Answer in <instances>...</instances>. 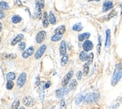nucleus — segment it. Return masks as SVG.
I'll use <instances>...</instances> for the list:
<instances>
[{"label":"nucleus","mask_w":122,"mask_h":109,"mask_svg":"<svg viewBox=\"0 0 122 109\" xmlns=\"http://www.w3.org/2000/svg\"><path fill=\"white\" fill-rule=\"evenodd\" d=\"M6 79L8 80H8H11V81H13V80H15L16 79V75L14 72H8L6 74Z\"/></svg>","instance_id":"nucleus-25"},{"label":"nucleus","mask_w":122,"mask_h":109,"mask_svg":"<svg viewBox=\"0 0 122 109\" xmlns=\"http://www.w3.org/2000/svg\"><path fill=\"white\" fill-rule=\"evenodd\" d=\"M73 70H69V71L65 75L62 80V86L63 87H66V86L70 82V80H72V78L73 77Z\"/></svg>","instance_id":"nucleus-4"},{"label":"nucleus","mask_w":122,"mask_h":109,"mask_svg":"<svg viewBox=\"0 0 122 109\" xmlns=\"http://www.w3.org/2000/svg\"><path fill=\"white\" fill-rule=\"evenodd\" d=\"M42 24H43V27L45 28L48 27L49 24V18H48V13L46 11H44L42 13Z\"/></svg>","instance_id":"nucleus-12"},{"label":"nucleus","mask_w":122,"mask_h":109,"mask_svg":"<svg viewBox=\"0 0 122 109\" xmlns=\"http://www.w3.org/2000/svg\"><path fill=\"white\" fill-rule=\"evenodd\" d=\"M2 57L6 59H15L17 58V55L15 54H2Z\"/></svg>","instance_id":"nucleus-31"},{"label":"nucleus","mask_w":122,"mask_h":109,"mask_svg":"<svg viewBox=\"0 0 122 109\" xmlns=\"http://www.w3.org/2000/svg\"><path fill=\"white\" fill-rule=\"evenodd\" d=\"M26 42H21L19 44V46H18V49H19L20 51H23L24 52L26 49Z\"/></svg>","instance_id":"nucleus-34"},{"label":"nucleus","mask_w":122,"mask_h":109,"mask_svg":"<svg viewBox=\"0 0 122 109\" xmlns=\"http://www.w3.org/2000/svg\"><path fill=\"white\" fill-rule=\"evenodd\" d=\"M112 8H113V2L112 1H106L103 3L102 11V12H106L107 11L110 10V9H112Z\"/></svg>","instance_id":"nucleus-11"},{"label":"nucleus","mask_w":122,"mask_h":109,"mask_svg":"<svg viewBox=\"0 0 122 109\" xmlns=\"http://www.w3.org/2000/svg\"><path fill=\"white\" fill-rule=\"evenodd\" d=\"M26 78H27V74H26V73H25V72L21 73L19 75L18 78H17V86L18 88H22L23 86H24V84L26 82Z\"/></svg>","instance_id":"nucleus-2"},{"label":"nucleus","mask_w":122,"mask_h":109,"mask_svg":"<svg viewBox=\"0 0 122 109\" xmlns=\"http://www.w3.org/2000/svg\"><path fill=\"white\" fill-rule=\"evenodd\" d=\"M82 72L81 71V70H79V71H78L77 74H76V78L78 80H81V78H82Z\"/></svg>","instance_id":"nucleus-36"},{"label":"nucleus","mask_w":122,"mask_h":109,"mask_svg":"<svg viewBox=\"0 0 122 109\" xmlns=\"http://www.w3.org/2000/svg\"><path fill=\"white\" fill-rule=\"evenodd\" d=\"M77 85H78V82L76 80H72V81L70 82V84L69 85V86L67 87L68 88V90L69 92V91H72L73 89H75L76 87H77Z\"/></svg>","instance_id":"nucleus-20"},{"label":"nucleus","mask_w":122,"mask_h":109,"mask_svg":"<svg viewBox=\"0 0 122 109\" xmlns=\"http://www.w3.org/2000/svg\"><path fill=\"white\" fill-rule=\"evenodd\" d=\"M34 46H30L27 49H26L24 52H23L22 53V57L23 58H30L31 55H33L34 53Z\"/></svg>","instance_id":"nucleus-8"},{"label":"nucleus","mask_w":122,"mask_h":109,"mask_svg":"<svg viewBox=\"0 0 122 109\" xmlns=\"http://www.w3.org/2000/svg\"><path fill=\"white\" fill-rule=\"evenodd\" d=\"M48 18H49V23H51L52 25L56 24V23H57V19H56V17H55L54 14L52 11H51L49 12Z\"/></svg>","instance_id":"nucleus-18"},{"label":"nucleus","mask_w":122,"mask_h":109,"mask_svg":"<svg viewBox=\"0 0 122 109\" xmlns=\"http://www.w3.org/2000/svg\"><path fill=\"white\" fill-rule=\"evenodd\" d=\"M91 36V34L90 33H84L82 34H80L78 36V41L82 42L84 40H87L88 38Z\"/></svg>","instance_id":"nucleus-22"},{"label":"nucleus","mask_w":122,"mask_h":109,"mask_svg":"<svg viewBox=\"0 0 122 109\" xmlns=\"http://www.w3.org/2000/svg\"><path fill=\"white\" fill-rule=\"evenodd\" d=\"M45 83L44 82H41L39 84V99L41 101H43L45 98Z\"/></svg>","instance_id":"nucleus-13"},{"label":"nucleus","mask_w":122,"mask_h":109,"mask_svg":"<svg viewBox=\"0 0 122 109\" xmlns=\"http://www.w3.org/2000/svg\"><path fill=\"white\" fill-rule=\"evenodd\" d=\"M83 46V49L84 51H85V52H90L93 49V42L90 40H85L84 42V43L82 45Z\"/></svg>","instance_id":"nucleus-10"},{"label":"nucleus","mask_w":122,"mask_h":109,"mask_svg":"<svg viewBox=\"0 0 122 109\" xmlns=\"http://www.w3.org/2000/svg\"><path fill=\"white\" fill-rule=\"evenodd\" d=\"M24 38V36H23V34H18L15 39H14L12 41H11V46H15L16 44H17L18 42H21V40Z\"/></svg>","instance_id":"nucleus-16"},{"label":"nucleus","mask_w":122,"mask_h":109,"mask_svg":"<svg viewBox=\"0 0 122 109\" xmlns=\"http://www.w3.org/2000/svg\"><path fill=\"white\" fill-rule=\"evenodd\" d=\"M68 61H69V56H68V55H66L63 56L62 58H61V61H60L61 65L65 66L66 64L68 63Z\"/></svg>","instance_id":"nucleus-28"},{"label":"nucleus","mask_w":122,"mask_h":109,"mask_svg":"<svg viewBox=\"0 0 122 109\" xmlns=\"http://www.w3.org/2000/svg\"><path fill=\"white\" fill-rule=\"evenodd\" d=\"M14 86H15V83H14L13 81H11V80H8V81L6 83V89H8V90H11V89H13Z\"/></svg>","instance_id":"nucleus-33"},{"label":"nucleus","mask_w":122,"mask_h":109,"mask_svg":"<svg viewBox=\"0 0 122 109\" xmlns=\"http://www.w3.org/2000/svg\"><path fill=\"white\" fill-rule=\"evenodd\" d=\"M46 36H47L46 31H45V30L39 31L36 36V41L37 43H39V44L42 43V42L45 41Z\"/></svg>","instance_id":"nucleus-6"},{"label":"nucleus","mask_w":122,"mask_h":109,"mask_svg":"<svg viewBox=\"0 0 122 109\" xmlns=\"http://www.w3.org/2000/svg\"><path fill=\"white\" fill-rule=\"evenodd\" d=\"M60 107L62 109H65L66 108V105H65V101L63 100V99H62L60 102Z\"/></svg>","instance_id":"nucleus-38"},{"label":"nucleus","mask_w":122,"mask_h":109,"mask_svg":"<svg viewBox=\"0 0 122 109\" xmlns=\"http://www.w3.org/2000/svg\"><path fill=\"white\" fill-rule=\"evenodd\" d=\"M39 3H40V5H41V8H44V6H45V5H44V1H40V2H39Z\"/></svg>","instance_id":"nucleus-41"},{"label":"nucleus","mask_w":122,"mask_h":109,"mask_svg":"<svg viewBox=\"0 0 122 109\" xmlns=\"http://www.w3.org/2000/svg\"><path fill=\"white\" fill-rule=\"evenodd\" d=\"M0 7H1V10L2 11H5L8 10L9 8V5L6 2H3L2 1L0 2Z\"/></svg>","instance_id":"nucleus-26"},{"label":"nucleus","mask_w":122,"mask_h":109,"mask_svg":"<svg viewBox=\"0 0 122 109\" xmlns=\"http://www.w3.org/2000/svg\"><path fill=\"white\" fill-rule=\"evenodd\" d=\"M34 109H37V108H34Z\"/></svg>","instance_id":"nucleus-44"},{"label":"nucleus","mask_w":122,"mask_h":109,"mask_svg":"<svg viewBox=\"0 0 122 109\" xmlns=\"http://www.w3.org/2000/svg\"><path fill=\"white\" fill-rule=\"evenodd\" d=\"M121 77H122V64H118L116 65L115 70L114 71L113 76H112V81H111L112 86H115V85L120 81Z\"/></svg>","instance_id":"nucleus-1"},{"label":"nucleus","mask_w":122,"mask_h":109,"mask_svg":"<svg viewBox=\"0 0 122 109\" xmlns=\"http://www.w3.org/2000/svg\"><path fill=\"white\" fill-rule=\"evenodd\" d=\"M93 54L91 52V53H90L89 54V55H88V63H92V61H93Z\"/></svg>","instance_id":"nucleus-37"},{"label":"nucleus","mask_w":122,"mask_h":109,"mask_svg":"<svg viewBox=\"0 0 122 109\" xmlns=\"http://www.w3.org/2000/svg\"><path fill=\"white\" fill-rule=\"evenodd\" d=\"M19 107H20V100L19 99H15L11 105V109H18Z\"/></svg>","instance_id":"nucleus-30"},{"label":"nucleus","mask_w":122,"mask_h":109,"mask_svg":"<svg viewBox=\"0 0 122 109\" xmlns=\"http://www.w3.org/2000/svg\"><path fill=\"white\" fill-rule=\"evenodd\" d=\"M98 99V95L93 92H90L87 93L85 96H84V102L85 103H92L95 102Z\"/></svg>","instance_id":"nucleus-3"},{"label":"nucleus","mask_w":122,"mask_h":109,"mask_svg":"<svg viewBox=\"0 0 122 109\" xmlns=\"http://www.w3.org/2000/svg\"><path fill=\"white\" fill-rule=\"evenodd\" d=\"M22 102L23 105L26 107H32V106H33L35 104V99H33L31 96H26L23 98Z\"/></svg>","instance_id":"nucleus-7"},{"label":"nucleus","mask_w":122,"mask_h":109,"mask_svg":"<svg viewBox=\"0 0 122 109\" xmlns=\"http://www.w3.org/2000/svg\"><path fill=\"white\" fill-rule=\"evenodd\" d=\"M0 15H1V16H0V19H1V20H2V19H4V17H5V13L3 12V11H2L1 10V11H0Z\"/></svg>","instance_id":"nucleus-40"},{"label":"nucleus","mask_w":122,"mask_h":109,"mask_svg":"<svg viewBox=\"0 0 122 109\" xmlns=\"http://www.w3.org/2000/svg\"><path fill=\"white\" fill-rule=\"evenodd\" d=\"M88 54L87 53V52L85 51H82L81 52L80 55H79V59L81 61H86L88 60Z\"/></svg>","instance_id":"nucleus-21"},{"label":"nucleus","mask_w":122,"mask_h":109,"mask_svg":"<svg viewBox=\"0 0 122 109\" xmlns=\"http://www.w3.org/2000/svg\"><path fill=\"white\" fill-rule=\"evenodd\" d=\"M11 21L14 23L17 24V23H20V22L22 21V17L20 16H19V15H15L11 17Z\"/></svg>","instance_id":"nucleus-23"},{"label":"nucleus","mask_w":122,"mask_h":109,"mask_svg":"<svg viewBox=\"0 0 122 109\" xmlns=\"http://www.w3.org/2000/svg\"><path fill=\"white\" fill-rule=\"evenodd\" d=\"M84 96H83V95H79V96H77V98H76V101H75V102H76V105H78L79 104H80L84 100Z\"/></svg>","instance_id":"nucleus-32"},{"label":"nucleus","mask_w":122,"mask_h":109,"mask_svg":"<svg viewBox=\"0 0 122 109\" xmlns=\"http://www.w3.org/2000/svg\"><path fill=\"white\" fill-rule=\"evenodd\" d=\"M69 92L68 88L67 87H62L61 89H58L56 91V97L57 98H63L66 94H67Z\"/></svg>","instance_id":"nucleus-9"},{"label":"nucleus","mask_w":122,"mask_h":109,"mask_svg":"<svg viewBox=\"0 0 122 109\" xmlns=\"http://www.w3.org/2000/svg\"><path fill=\"white\" fill-rule=\"evenodd\" d=\"M51 82L50 81H48V82H46L45 83V89H48L50 86H51Z\"/></svg>","instance_id":"nucleus-39"},{"label":"nucleus","mask_w":122,"mask_h":109,"mask_svg":"<svg viewBox=\"0 0 122 109\" xmlns=\"http://www.w3.org/2000/svg\"><path fill=\"white\" fill-rule=\"evenodd\" d=\"M46 49H47V46L46 45H45V44H43V45H41L39 48L38 49V50L36 51V52L35 53V55H34V57H35V58L36 59H40L42 56L44 55V54H45V51H46Z\"/></svg>","instance_id":"nucleus-5"},{"label":"nucleus","mask_w":122,"mask_h":109,"mask_svg":"<svg viewBox=\"0 0 122 109\" xmlns=\"http://www.w3.org/2000/svg\"><path fill=\"white\" fill-rule=\"evenodd\" d=\"M39 83V77H36V83H35V85H36V86H37V85H38Z\"/></svg>","instance_id":"nucleus-42"},{"label":"nucleus","mask_w":122,"mask_h":109,"mask_svg":"<svg viewBox=\"0 0 122 109\" xmlns=\"http://www.w3.org/2000/svg\"><path fill=\"white\" fill-rule=\"evenodd\" d=\"M60 55L61 56H64L66 55V42L62 41L60 46Z\"/></svg>","instance_id":"nucleus-15"},{"label":"nucleus","mask_w":122,"mask_h":109,"mask_svg":"<svg viewBox=\"0 0 122 109\" xmlns=\"http://www.w3.org/2000/svg\"><path fill=\"white\" fill-rule=\"evenodd\" d=\"M100 49H101V37L99 36V42H98V45H97V47L98 54H100Z\"/></svg>","instance_id":"nucleus-35"},{"label":"nucleus","mask_w":122,"mask_h":109,"mask_svg":"<svg viewBox=\"0 0 122 109\" xmlns=\"http://www.w3.org/2000/svg\"><path fill=\"white\" fill-rule=\"evenodd\" d=\"M20 109H26V108L23 107V106H21V107H20Z\"/></svg>","instance_id":"nucleus-43"},{"label":"nucleus","mask_w":122,"mask_h":109,"mask_svg":"<svg viewBox=\"0 0 122 109\" xmlns=\"http://www.w3.org/2000/svg\"><path fill=\"white\" fill-rule=\"evenodd\" d=\"M111 44V32L109 29H107L106 31V43L105 46L106 48H109Z\"/></svg>","instance_id":"nucleus-14"},{"label":"nucleus","mask_w":122,"mask_h":109,"mask_svg":"<svg viewBox=\"0 0 122 109\" xmlns=\"http://www.w3.org/2000/svg\"><path fill=\"white\" fill-rule=\"evenodd\" d=\"M89 66H90V63H85L84 64V68H83V74L84 76H87L89 73Z\"/></svg>","instance_id":"nucleus-29"},{"label":"nucleus","mask_w":122,"mask_h":109,"mask_svg":"<svg viewBox=\"0 0 122 109\" xmlns=\"http://www.w3.org/2000/svg\"><path fill=\"white\" fill-rule=\"evenodd\" d=\"M83 29V26L81 25V23H76L73 27H72V30L74 31H77V32H80Z\"/></svg>","instance_id":"nucleus-24"},{"label":"nucleus","mask_w":122,"mask_h":109,"mask_svg":"<svg viewBox=\"0 0 122 109\" xmlns=\"http://www.w3.org/2000/svg\"><path fill=\"white\" fill-rule=\"evenodd\" d=\"M63 35H60V34H54V36H51V40L52 42H58L60 41L61 39H62Z\"/></svg>","instance_id":"nucleus-27"},{"label":"nucleus","mask_w":122,"mask_h":109,"mask_svg":"<svg viewBox=\"0 0 122 109\" xmlns=\"http://www.w3.org/2000/svg\"><path fill=\"white\" fill-rule=\"evenodd\" d=\"M66 31V27L64 25H60L58 27H57L55 29L54 32L55 34H60V35H63Z\"/></svg>","instance_id":"nucleus-19"},{"label":"nucleus","mask_w":122,"mask_h":109,"mask_svg":"<svg viewBox=\"0 0 122 109\" xmlns=\"http://www.w3.org/2000/svg\"><path fill=\"white\" fill-rule=\"evenodd\" d=\"M36 11L35 17H36L37 18H40L41 15V7L39 2H36Z\"/></svg>","instance_id":"nucleus-17"}]
</instances>
